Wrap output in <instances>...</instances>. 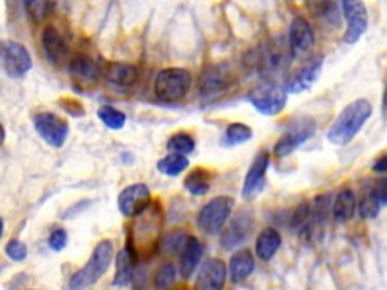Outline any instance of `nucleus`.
<instances>
[{"instance_id": "8", "label": "nucleus", "mask_w": 387, "mask_h": 290, "mask_svg": "<svg viewBox=\"0 0 387 290\" xmlns=\"http://www.w3.org/2000/svg\"><path fill=\"white\" fill-rule=\"evenodd\" d=\"M317 131V123L309 117H302L294 119L292 123L285 129L283 135L280 136L274 145V156L277 159H283V157L294 153L302 144H306Z\"/></svg>"}, {"instance_id": "2", "label": "nucleus", "mask_w": 387, "mask_h": 290, "mask_svg": "<svg viewBox=\"0 0 387 290\" xmlns=\"http://www.w3.org/2000/svg\"><path fill=\"white\" fill-rule=\"evenodd\" d=\"M292 58L294 56L290 52L289 43L286 44L283 40L278 38L266 41L260 47L254 48L248 63L265 79H274L287 68Z\"/></svg>"}, {"instance_id": "18", "label": "nucleus", "mask_w": 387, "mask_h": 290, "mask_svg": "<svg viewBox=\"0 0 387 290\" xmlns=\"http://www.w3.org/2000/svg\"><path fill=\"white\" fill-rule=\"evenodd\" d=\"M227 266L221 259L206 260L198 272L196 289L198 290H220L226 286Z\"/></svg>"}, {"instance_id": "34", "label": "nucleus", "mask_w": 387, "mask_h": 290, "mask_svg": "<svg viewBox=\"0 0 387 290\" xmlns=\"http://www.w3.org/2000/svg\"><path fill=\"white\" fill-rule=\"evenodd\" d=\"M23 5L33 23H43L48 16V8H51L48 0H23Z\"/></svg>"}, {"instance_id": "36", "label": "nucleus", "mask_w": 387, "mask_h": 290, "mask_svg": "<svg viewBox=\"0 0 387 290\" xmlns=\"http://www.w3.org/2000/svg\"><path fill=\"white\" fill-rule=\"evenodd\" d=\"M48 247H51L52 251L55 252H59L63 251L67 244H68V235L64 228H56L53 230V232L51 233V236H48Z\"/></svg>"}, {"instance_id": "7", "label": "nucleus", "mask_w": 387, "mask_h": 290, "mask_svg": "<svg viewBox=\"0 0 387 290\" xmlns=\"http://www.w3.org/2000/svg\"><path fill=\"white\" fill-rule=\"evenodd\" d=\"M236 83V72L228 64H213L206 67L200 76L198 88L201 99H218Z\"/></svg>"}, {"instance_id": "17", "label": "nucleus", "mask_w": 387, "mask_h": 290, "mask_svg": "<svg viewBox=\"0 0 387 290\" xmlns=\"http://www.w3.org/2000/svg\"><path fill=\"white\" fill-rule=\"evenodd\" d=\"M41 44L48 63L53 64L55 67H63L68 59L70 48L64 35L59 32V29L52 26V24L46 26L41 35Z\"/></svg>"}, {"instance_id": "24", "label": "nucleus", "mask_w": 387, "mask_h": 290, "mask_svg": "<svg viewBox=\"0 0 387 290\" xmlns=\"http://www.w3.org/2000/svg\"><path fill=\"white\" fill-rule=\"evenodd\" d=\"M282 247V235L275 228H265L256 239V256L262 262H270Z\"/></svg>"}, {"instance_id": "27", "label": "nucleus", "mask_w": 387, "mask_h": 290, "mask_svg": "<svg viewBox=\"0 0 387 290\" xmlns=\"http://www.w3.org/2000/svg\"><path fill=\"white\" fill-rule=\"evenodd\" d=\"M189 166V159L186 154L180 153H169L168 156L162 157V159L156 163L157 171L162 173L168 177H177L184 171H186Z\"/></svg>"}, {"instance_id": "39", "label": "nucleus", "mask_w": 387, "mask_h": 290, "mask_svg": "<svg viewBox=\"0 0 387 290\" xmlns=\"http://www.w3.org/2000/svg\"><path fill=\"white\" fill-rule=\"evenodd\" d=\"M371 188L375 193V197L378 198V201L381 204H387V178L377 180Z\"/></svg>"}, {"instance_id": "23", "label": "nucleus", "mask_w": 387, "mask_h": 290, "mask_svg": "<svg viewBox=\"0 0 387 290\" xmlns=\"http://www.w3.org/2000/svg\"><path fill=\"white\" fill-rule=\"evenodd\" d=\"M254 268H256V262H254V256L250 249H240L235 252L228 263L230 281L233 284L245 281L254 272Z\"/></svg>"}, {"instance_id": "41", "label": "nucleus", "mask_w": 387, "mask_h": 290, "mask_svg": "<svg viewBox=\"0 0 387 290\" xmlns=\"http://www.w3.org/2000/svg\"><path fill=\"white\" fill-rule=\"evenodd\" d=\"M372 169L375 173H387V154L378 157V159L375 161Z\"/></svg>"}, {"instance_id": "4", "label": "nucleus", "mask_w": 387, "mask_h": 290, "mask_svg": "<svg viewBox=\"0 0 387 290\" xmlns=\"http://www.w3.org/2000/svg\"><path fill=\"white\" fill-rule=\"evenodd\" d=\"M287 94L289 92L285 90V87H280L272 79H265L250 90L247 99L259 114L274 117L285 109L287 103Z\"/></svg>"}, {"instance_id": "32", "label": "nucleus", "mask_w": 387, "mask_h": 290, "mask_svg": "<svg viewBox=\"0 0 387 290\" xmlns=\"http://www.w3.org/2000/svg\"><path fill=\"white\" fill-rule=\"evenodd\" d=\"M166 150L171 153H180V154H191L196 150V141L188 133H176L166 142Z\"/></svg>"}, {"instance_id": "10", "label": "nucleus", "mask_w": 387, "mask_h": 290, "mask_svg": "<svg viewBox=\"0 0 387 290\" xmlns=\"http://www.w3.org/2000/svg\"><path fill=\"white\" fill-rule=\"evenodd\" d=\"M33 127L36 133L44 139V142L53 149L63 147L70 133L68 121L53 112L36 114L33 117Z\"/></svg>"}, {"instance_id": "11", "label": "nucleus", "mask_w": 387, "mask_h": 290, "mask_svg": "<svg viewBox=\"0 0 387 290\" xmlns=\"http://www.w3.org/2000/svg\"><path fill=\"white\" fill-rule=\"evenodd\" d=\"M152 193L147 185L135 183L120 192L117 204L120 213L126 218H137L150 208Z\"/></svg>"}, {"instance_id": "30", "label": "nucleus", "mask_w": 387, "mask_h": 290, "mask_svg": "<svg viewBox=\"0 0 387 290\" xmlns=\"http://www.w3.org/2000/svg\"><path fill=\"white\" fill-rule=\"evenodd\" d=\"M381 205L383 204L378 201L377 197H375L372 188H368L365 192L361 193V198L359 203L360 216L365 218V220H373V218L378 216Z\"/></svg>"}, {"instance_id": "14", "label": "nucleus", "mask_w": 387, "mask_h": 290, "mask_svg": "<svg viewBox=\"0 0 387 290\" xmlns=\"http://www.w3.org/2000/svg\"><path fill=\"white\" fill-rule=\"evenodd\" d=\"M342 9L348 24L344 41L348 44H354L366 32L369 24L365 2L363 0H342Z\"/></svg>"}, {"instance_id": "12", "label": "nucleus", "mask_w": 387, "mask_h": 290, "mask_svg": "<svg viewBox=\"0 0 387 290\" xmlns=\"http://www.w3.org/2000/svg\"><path fill=\"white\" fill-rule=\"evenodd\" d=\"M2 67L12 79L24 77L32 68V56L23 44L5 41L2 45Z\"/></svg>"}, {"instance_id": "20", "label": "nucleus", "mask_w": 387, "mask_h": 290, "mask_svg": "<svg viewBox=\"0 0 387 290\" xmlns=\"http://www.w3.org/2000/svg\"><path fill=\"white\" fill-rule=\"evenodd\" d=\"M138 260V252L133 247V244H129L120 249L115 257V275H114V286L126 287L132 283L135 278V263Z\"/></svg>"}, {"instance_id": "16", "label": "nucleus", "mask_w": 387, "mask_h": 290, "mask_svg": "<svg viewBox=\"0 0 387 290\" xmlns=\"http://www.w3.org/2000/svg\"><path fill=\"white\" fill-rule=\"evenodd\" d=\"M287 43L294 58L306 56L312 50L314 45V33L306 18L295 17L292 20L289 28Z\"/></svg>"}, {"instance_id": "35", "label": "nucleus", "mask_w": 387, "mask_h": 290, "mask_svg": "<svg viewBox=\"0 0 387 290\" xmlns=\"http://www.w3.org/2000/svg\"><path fill=\"white\" fill-rule=\"evenodd\" d=\"M5 254L14 262H23L28 257V247L18 239H11L5 245Z\"/></svg>"}, {"instance_id": "3", "label": "nucleus", "mask_w": 387, "mask_h": 290, "mask_svg": "<svg viewBox=\"0 0 387 290\" xmlns=\"http://www.w3.org/2000/svg\"><path fill=\"white\" fill-rule=\"evenodd\" d=\"M114 259L112 240L105 239L97 244L87 264L70 276L68 289L80 290L95 284L107 272Z\"/></svg>"}, {"instance_id": "33", "label": "nucleus", "mask_w": 387, "mask_h": 290, "mask_svg": "<svg viewBox=\"0 0 387 290\" xmlns=\"http://www.w3.org/2000/svg\"><path fill=\"white\" fill-rule=\"evenodd\" d=\"M177 280V269L173 263H162L159 269L154 274V287L156 289H169L173 287Z\"/></svg>"}, {"instance_id": "25", "label": "nucleus", "mask_w": 387, "mask_h": 290, "mask_svg": "<svg viewBox=\"0 0 387 290\" xmlns=\"http://www.w3.org/2000/svg\"><path fill=\"white\" fill-rule=\"evenodd\" d=\"M356 195L351 189H344L339 192V195L333 204V218L339 224L348 222L356 213Z\"/></svg>"}, {"instance_id": "6", "label": "nucleus", "mask_w": 387, "mask_h": 290, "mask_svg": "<svg viewBox=\"0 0 387 290\" xmlns=\"http://www.w3.org/2000/svg\"><path fill=\"white\" fill-rule=\"evenodd\" d=\"M235 200L228 195H218L206 203L197 216V225L204 235L216 236L224 230L232 215Z\"/></svg>"}, {"instance_id": "15", "label": "nucleus", "mask_w": 387, "mask_h": 290, "mask_svg": "<svg viewBox=\"0 0 387 290\" xmlns=\"http://www.w3.org/2000/svg\"><path fill=\"white\" fill-rule=\"evenodd\" d=\"M322 65H324V58L322 56H317L312 58L310 60L299 67L297 71H294L292 75H290L286 82H285V90L289 94H301L307 90H310L314 82H317L321 76L322 71Z\"/></svg>"}, {"instance_id": "21", "label": "nucleus", "mask_w": 387, "mask_h": 290, "mask_svg": "<svg viewBox=\"0 0 387 290\" xmlns=\"http://www.w3.org/2000/svg\"><path fill=\"white\" fill-rule=\"evenodd\" d=\"M103 76L107 83L114 85V87H132L138 82L139 72L138 68L132 64L126 63H111L103 68Z\"/></svg>"}, {"instance_id": "40", "label": "nucleus", "mask_w": 387, "mask_h": 290, "mask_svg": "<svg viewBox=\"0 0 387 290\" xmlns=\"http://www.w3.org/2000/svg\"><path fill=\"white\" fill-rule=\"evenodd\" d=\"M306 5L312 14H325L330 8V0H306Z\"/></svg>"}, {"instance_id": "1", "label": "nucleus", "mask_w": 387, "mask_h": 290, "mask_svg": "<svg viewBox=\"0 0 387 290\" xmlns=\"http://www.w3.org/2000/svg\"><path fill=\"white\" fill-rule=\"evenodd\" d=\"M371 115L372 104L368 100L365 99L354 100L353 103L345 106L344 111L339 114L329 133H327V139L334 145H339V147L348 145L356 138L360 129L365 126Z\"/></svg>"}, {"instance_id": "37", "label": "nucleus", "mask_w": 387, "mask_h": 290, "mask_svg": "<svg viewBox=\"0 0 387 290\" xmlns=\"http://www.w3.org/2000/svg\"><path fill=\"white\" fill-rule=\"evenodd\" d=\"M309 216H310V205L307 203L299 204L295 209V212L292 213V216H290V227L295 230L302 228V225L307 222Z\"/></svg>"}, {"instance_id": "13", "label": "nucleus", "mask_w": 387, "mask_h": 290, "mask_svg": "<svg viewBox=\"0 0 387 290\" xmlns=\"http://www.w3.org/2000/svg\"><path fill=\"white\" fill-rule=\"evenodd\" d=\"M270 166V153L266 150H260L254 157L248 173L245 176L244 185H242L240 195L245 201H251L256 198L259 193L263 192L266 186V171Z\"/></svg>"}, {"instance_id": "29", "label": "nucleus", "mask_w": 387, "mask_h": 290, "mask_svg": "<svg viewBox=\"0 0 387 290\" xmlns=\"http://www.w3.org/2000/svg\"><path fill=\"white\" fill-rule=\"evenodd\" d=\"M97 117H99L102 123L111 130H121L126 126L127 121L126 114L118 111V109L112 106H102L99 111H97Z\"/></svg>"}, {"instance_id": "26", "label": "nucleus", "mask_w": 387, "mask_h": 290, "mask_svg": "<svg viewBox=\"0 0 387 290\" xmlns=\"http://www.w3.org/2000/svg\"><path fill=\"white\" fill-rule=\"evenodd\" d=\"M211 173L204 168H194L185 178V189L191 195L203 197L211 189Z\"/></svg>"}, {"instance_id": "5", "label": "nucleus", "mask_w": 387, "mask_h": 290, "mask_svg": "<svg viewBox=\"0 0 387 290\" xmlns=\"http://www.w3.org/2000/svg\"><path fill=\"white\" fill-rule=\"evenodd\" d=\"M192 85L189 70L171 67L157 72L154 79V95L164 102H177L188 95Z\"/></svg>"}, {"instance_id": "9", "label": "nucleus", "mask_w": 387, "mask_h": 290, "mask_svg": "<svg viewBox=\"0 0 387 290\" xmlns=\"http://www.w3.org/2000/svg\"><path fill=\"white\" fill-rule=\"evenodd\" d=\"M254 228V215L250 209L238 210L227 227L221 232L220 244L224 249L230 251L240 245H244L253 233Z\"/></svg>"}, {"instance_id": "38", "label": "nucleus", "mask_w": 387, "mask_h": 290, "mask_svg": "<svg viewBox=\"0 0 387 290\" xmlns=\"http://www.w3.org/2000/svg\"><path fill=\"white\" fill-rule=\"evenodd\" d=\"M59 106L64 109V111L73 117H82L85 114V109L83 106L75 100V99H64V100H59Z\"/></svg>"}, {"instance_id": "31", "label": "nucleus", "mask_w": 387, "mask_h": 290, "mask_svg": "<svg viewBox=\"0 0 387 290\" xmlns=\"http://www.w3.org/2000/svg\"><path fill=\"white\" fill-rule=\"evenodd\" d=\"M189 236L185 232H171L161 240L159 248L164 254H168V256L169 254L176 256V254H180L184 251Z\"/></svg>"}, {"instance_id": "19", "label": "nucleus", "mask_w": 387, "mask_h": 290, "mask_svg": "<svg viewBox=\"0 0 387 290\" xmlns=\"http://www.w3.org/2000/svg\"><path fill=\"white\" fill-rule=\"evenodd\" d=\"M68 71L71 79L82 87H91L99 80L100 72H103L95 60L87 55H78L70 60Z\"/></svg>"}, {"instance_id": "22", "label": "nucleus", "mask_w": 387, "mask_h": 290, "mask_svg": "<svg viewBox=\"0 0 387 290\" xmlns=\"http://www.w3.org/2000/svg\"><path fill=\"white\" fill-rule=\"evenodd\" d=\"M203 257V244L198 237L189 236L184 251L180 252V275L184 280H189L198 268Z\"/></svg>"}, {"instance_id": "28", "label": "nucleus", "mask_w": 387, "mask_h": 290, "mask_svg": "<svg viewBox=\"0 0 387 290\" xmlns=\"http://www.w3.org/2000/svg\"><path fill=\"white\" fill-rule=\"evenodd\" d=\"M253 138V130L244 123H233L230 124L221 139V144L224 147H236V145L245 144Z\"/></svg>"}]
</instances>
